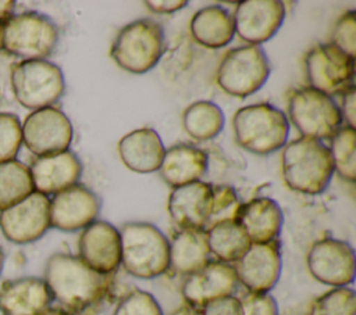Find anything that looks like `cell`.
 Returning <instances> with one entry per match:
<instances>
[{"instance_id": "f35d334b", "label": "cell", "mask_w": 356, "mask_h": 315, "mask_svg": "<svg viewBox=\"0 0 356 315\" xmlns=\"http://www.w3.org/2000/svg\"><path fill=\"white\" fill-rule=\"evenodd\" d=\"M188 4L186 0H146L145 6L156 14H171Z\"/></svg>"}, {"instance_id": "74e56055", "label": "cell", "mask_w": 356, "mask_h": 315, "mask_svg": "<svg viewBox=\"0 0 356 315\" xmlns=\"http://www.w3.org/2000/svg\"><path fill=\"white\" fill-rule=\"evenodd\" d=\"M355 86H350L349 89H346L342 94H341V107H339V112L342 119H345L346 126L355 128Z\"/></svg>"}, {"instance_id": "8992f818", "label": "cell", "mask_w": 356, "mask_h": 315, "mask_svg": "<svg viewBox=\"0 0 356 315\" xmlns=\"http://www.w3.org/2000/svg\"><path fill=\"white\" fill-rule=\"evenodd\" d=\"M11 89L17 101L28 110L51 107L65 90L63 71L47 60H22L10 75Z\"/></svg>"}, {"instance_id": "277c9868", "label": "cell", "mask_w": 356, "mask_h": 315, "mask_svg": "<svg viewBox=\"0 0 356 315\" xmlns=\"http://www.w3.org/2000/svg\"><path fill=\"white\" fill-rule=\"evenodd\" d=\"M236 143L249 153L267 155L286 144L289 124L285 114L268 103L249 104L232 118Z\"/></svg>"}, {"instance_id": "3957f363", "label": "cell", "mask_w": 356, "mask_h": 315, "mask_svg": "<svg viewBox=\"0 0 356 315\" xmlns=\"http://www.w3.org/2000/svg\"><path fill=\"white\" fill-rule=\"evenodd\" d=\"M121 265L139 279H153L170 268V241L149 222H127L120 230Z\"/></svg>"}, {"instance_id": "ba28073f", "label": "cell", "mask_w": 356, "mask_h": 315, "mask_svg": "<svg viewBox=\"0 0 356 315\" xmlns=\"http://www.w3.org/2000/svg\"><path fill=\"white\" fill-rule=\"evenodd\" d=\"M270 76V61L261 46L231 49L221 60L216 80L227 94L245 99L256 93Z\"/></svg>"}, {"instance_id": "7402d4cb", "label": "cell", "mask_w": 356, "mask_h": 315, "mask_svg": "<svg viewBox=\"0 0 356 315\" xmlns=\"http://www.w3.org/2000/svg\"><path fill=\"white\" fill-rule=\"evenodd\" d=\"M165 148L159 133L152 128L135 129L118 142V155L122 164L138 173L159 171Z\"/></svg>"}, {"instance_id": "ffe728a7", "label": "cell", "mask_w": 356, "mask_h": 315, "mask_svg": "<svg viewBox=\"0 0 356 315\" xmlns=\"http://www.w3.org/2000/svg\"><path fill=\"white\" fill-rule=\"evenodd\" d=\"M213 185L196 180L174 187L168 197V214L181 229H206L211 207Z\"/></svg>"}, {"instance_id": "52a82bcc", "label": "cell", "mask_w": 356, "mask_h": 315, "mask_svg": "<svg viewBox=\"0 0 356 315\" xmlns=\"http://www.w3.org/2000/svg\"><path fill=\"white\" fill-rule=\"evenodd\" d=\"M57 42V25L38 11L14 14L3 24V49L22 60H46Z\"/></svg>"}, {"instance_id": "e0dca14e", "label": "cell", "mask_w": 356, "mask_h": 315, "mask_svg": "<svg viewBox=\"0 0 356 315\" xmlns=\"http://www.w3.org/2000/svg\"><path fill=\"white\" fill-rule=\"evenodd\" d=\"M232 17L235 33L246 43L260 46L281 28L285 6L278 0H246L236 4Z\"/></svg>"}, {"instance_id": "d6986e66", "label": "cell", "mask_w": 356, "mask_h": 315, "mask_svg": "<svg viewBox=\"0 0 356 315\" xmlns=\"http://www.w3.org/2000/svg\"><path fill=\"white\" fill-rule=\"evenodd\" d=\"M33 190L44 196L57 194L78 183L82 175V162L70 150L36 157L29 167Z\"/></svg>"}, {"instance_id": "484cf974", "label": "cell", "mask_w": 356, "mask_h": 315, "mask_svg": "<svg viewBox=\"0 0 356 315\" xmlns=\"http://www.w3.org/2000/svg\"><path fill=\"white\" fill-rule=\"evenodd\" d=\"M206 230L181 229L170 241V266L181 273L191 275L210 259Z\"/></svg>"}, {"instance_id": "8d00e7d4", "label": "cell", "mask_w": 356, "mask_h": 315, "mask_svg": "<svg viewBox=\"0 0 356 315\" xmlns=\"http://www.w3.org/2000/svg\"><path fill=\"white\" fill-rule=\"evenodd\" d=\"M200 311L202 315H241V304L239 298L231 294L207 303Z\"/></svg>"}, {"instance_id": "60d3db41", "label": "cell", "mask_w": 356, "mask_h": 315, "mask_svg": "<svg viewBox=\"0 0 356 315\" xmlns=\"http://www.w3.org/2000/svg\"><path fill=\"white\" fill-rule=\"evenodd\" d=\"M170 315H202V311H200V308H196V307H192V305L186 304V305H182V307L177 308Z\"/></svg>"}, {"instance_id": "b9f144b4", "label": "cell", "mask_w": 356, "mask_h": 315, "mask_svg": "<svg viewBox=\"0 0 356 315\" xmlns=\"http://www.w3.org/2000/svg\"><path fill=\"white\" fill-rule=\"evenodd\" d=\"M40 315H74L72 312L67 311V309H60V308H49L46 309L43 314Z\"/></svg>"}, {"instance_id": "7a4b0ae2", "label": "cell", "mask_w": 356, "mask_h": 315, "mask_svg": "<svg viewBox=\"0 0 356 315\" xmlns=\"http://www.w3.org/2000/svg\"><path fill=\"white\" fill-rule=\"evenodd\" d=\"M281 167L286 186L303 194L323 193L334 173L328 147L309 137H299L284 146Z\"/></svg>"}, {"instance_id": "e575fe53", "label": "cell", "mask_w": 356, "mask_h": 315, "mask_svg": "<svg viewBox=\"0 0 356 315\" xmlns=\"http://www.w3.org/2000/svg\"><path fill=\"white\" fill-rule=\"evenodd\" d=\"M331 44L346 56H356V12L353 10L342 14L334 25Z\"/></svg>"}, {"instance_id": "8fae6325", "label": "cell", "mask_w": 356, "mask_h": 315, "mask_svg": "<svg viewBox=\"0 0 356 315\" xmlns=\"http://www.w3.org/2000/svg\"><path fill=\"white\" fill-rule=\"evenodd\" d=\"M22 143L36 157L57 154L70 148L72 142V124L56 107L32 111L21 124Z\"/></svg>"}, {"instance_id": "9c48e42d", "label": "cell", "mask_w": 356, "mask_h": 315, "mask_svg": "<svg viewBox=\"0 0 356 315\" xmlns=\"http://www.w3.org/2000/svg\"><path fill=\"white\" fill-rule=\"evenodd\" d=\"M288 115L302 137L314 140L331 139L342 122L334 99L310 86L291 93Z\"/></svg>"}, {"instance_id": "9a60e30c", "label": "cell", "mask_w": 356, "mask_h": 315, "mask_svg": "<svg viewBox=\"0 0 356 315\" xmlns=\"http://www.w3.org/2000/svg\"><path fill=\"white\" fill-rule=\"evenodd\" d=\"M100 200L95 191L75 183L50 200V226L63 232H75L96 221Z\"/></svg>"}, {"instance_id": "5b68a950", "label": "cell", "mask_w": 356, "mask_h": 315, "mask_svg": "<svg viewBox=\"0 0 356 315\" xmlns=\"http://www.w3.org/2000/svg\"><path fill=\"white\" fill-rule=\"evenodd\" d=\"M164 53V31L154 19L140 18L127 24L117 33L110 56L131 74H145L156 67Z\"/></svg>"}, {"instance_id": "4fadbf2b", "label": "cell", "mask_w": 356, "mask_h": 315, "mask_svg": "<svg viewBox=\"0 0 356 315\" xmlns=\"http://www.w3.org/2000/svg\"><path fill=\"white\" fill-rule=\"evenodd\" d=\"M306 264L310 275L320 283L346 287L355 279V251L343 240L324 237L309 248Z\"/></svg>"}, {"instance_id": "ab89813d", "label": "cell", "mask_w": 356, "mask_h": 315, "mask_svg": "<svg viewBox=\"0 0 356 315\" xmlns=\"http://www.w3.org/2000/svg\"><path fill=\"white\" fill-rule=\"evenodd\" d=\"M15 1L13 0H0V24H4L10 17L14 15Z\"/></svg>"}, {"instance_id": "7bdbcfd3", "label": "cell", "mask_w": 356, "mask_h": 315, "mask_svg": "<svg viewBox=\"0 0 356 315\" xmlns=\"http://www.w3.org/2000/svg\"><path fill=\"white\" fill-rule=\"evenodd\" d=\"M3 265H4V253H3V250L0 248V273H1Z\"/></svg>"}, {"instance_id": "2e32d148", "label": "cell", "mask_w": 356, "mask_h": 315, "mask_svg": "<svg viewBox=\"0 0 356 315\" xmlns=\"http://www.w3.org/2000/svg\"><path fill=\"white\" fill-rule=\"evenodd\" d=\"M78 257L100 275H110L121 265L120 230L107 221L96 219L82 229Z\"/></svg>"}, {"instance_id": "83f0119b", "label": "cell", "mask_w": 356, "mask_h": 315, "mask_svg": "<svg viewBox=\"0 0 356 315\" xmlns=\"http://www.w3.org/2000/svg\"><path fill=\"white\" fill-rule=\"evenodd\" d=\"M224 112L213 101L199 100L189 104L182 114V126L195 140L214 139L224 128Z\"/></svg>"}, {"instance_id": "1f68e13d", "label": "cell", "mask_w": 356, "mask_h": 315, "mask_svg": "<svg viewBox=\"0 0 356 315\" xmlns=\"http://www.w3.org/2000/svg\"><path fill=\"white\" fill-rule=\"evenodd\" d=\"M239 207H241L239 197L231 186L213 185L211 207H210V215H209L206 229L214 223L235 219Z\"/></svg>"}, {"instance_id": "d590c367", "label": "cell", "mask_w": 356, "mask_h": 315, "mask_svg": "<svg viewBox=\"0 0 356 315\" xmlns=\"http://www.w3.org/2000/svg\"><path fill=\"white\" fill-rule=\"evenodd\" d=\"M241 315H278V305L270 293H246L239 298Z\"/></svg>"}, {"instance_id": "603a6c76", "label": "cell", "mask_w": 356, "mask_h": 315, "mask_svg": "<svg viewBox=\"0 0 356 315\" xmlns=\"http://www.w3.org/2000/svg\"><path fill=\"white\" fill-rule=\"evenodd\" d=\"M235 221L241 225L250 243H268L280 236L284 215L275 200L257 197L241 204Z\"/></svg>"}, {"instance_id": "ee69618b", "label": "cell", "mask_w": 356, "mask_h": 315, "mask_svg": "<svg viewBox=\"0 0 356 315\" xmlns=\"http://www.w3.org/2000/svg\"><path fill=\"white\" fill-rule=\"evenodd\" d=\"M3 49V24H0V50Z\"/></svg>"}, {"instance_id": "d4e9b609", "label": "cell", "mask_w": 356, "mask_h": 315, "mask_svg": "<svg viewBox=\"0 0 356 315\" xmlns=\"http://www.w3.org/2000/svg\"><path fill=\"white\" fill-rule=\"evenodd\" d=\"M189 31L196 43L207 49H221L234 39V17L221 6H206L193 14Z\"/></svg>"}, {"instance_id": "30bf717a", "label": "cell", "mask_w": 356, "mask_h": 315, "mask_svg": "<svg viewBox=\"0 0 356 315\" xmlns=\"http://www.w3.org/2000/svg\"><path fill=\"white\" fill-rule=\"evenodd\" d=\"M305 71L310 87L327 94H342L353 85L355 58L331 43L317 44L305 57Z\"/></svg>"}, {"instance_id": "ac0fdd59", "label": "cell", "mask_w": 356, "mask_h": 315, "mask_svg": "<svg viewBox=\"0 0 356 315\" xmlns=\"http://www.w3.org/2000/svg\"><path fill=\"white\" fill-rule=\"evenodd\" d=\"M236 283V273L231 264L209 261L185 278L181 293L189 305L202 308L213 300L231 296Z\"/></svg>"}, {"instance_id": "d6a6232c", "label": "cell", "mask_w": 356, "mask_h": 315, "mask_svg": "<svg viewBox=\"0 0 356 315\" xmlns=\"http://www.w3.org/2000/svg\"><path fill=\"white\" fill-rule=\"evenodd\" d=\"M113 315H164L157 300L145 290H132L114 308Z\"/></svg>"}, {"instance_id": "4316f807", "label": "cell", "mask_w": 356, "mask_h": 315, "mask_svg": "<svg viewBox=\"0 0 356 315\" xmlns=\"http://www.w3.org/2000/svg\"><path fill=\"white\" fill-rule=\"evenodd\" d=\"M206 240L210 254L225 264L236 262L252 244L235 219L222 221L207 228Z\"/></svg>"}, {"instance_id": "836d02e7", "label": "cell", "mask_w": 356, "mask_h": 315, "mask_svg": "<svg viewBox=\"0 0 356 315\" xmlns=\"http://www.w3.org/2000/svg\"><path fill=\"white\" fill-rule=\"evenodd\" d=\"M22 144L21 122L17 115L0 112V162L14 160Z\"/></svg>"}, {"instance_id": "f546056e", "label": "cell", "mask_w": 356, "mask_h": 315, "mask_svg": "<svg viewBox=\"0 0 356 315\" xmlns=\"http://www.w3.org/2000/svg\"><path fill=\"white\" fill-rule=\"evenodd\" d=\"M355 140V128L345 125L334 133L328 147L334 164V171H337L338 175L348 182H353L356 176Z\"/></svg>"}, {"instance_id": "44dd1931", "label": "cell", "mask_w": 356, "mask_h": 315, "mask_svg": "<svg viewBox=\"0 0 356 315\" xmlns=\"http://www.w3.org/2000/svg\"><path fill=\"white\" fill-rule=\"evenodd\" d=\"M51 301V294L40 278L10 279L0 287V312L3 315H40L50 308Z\"/></svg>"}, {"instance_id": "cb8c5ba5", "label": "cell", "mask_w": 356, "mask_h": 315, "mask_svg": "<svg viewBox=\"0 0 356 315\" xmlns=\"http://www.w3.org/2000/svg\"><path fill=\"white\" fill-rule=\"evenodd\" d=\"M207 164L204 150L181 143L165 150L159 171L163 180L174 189L200 180L207 171Z\"/></svg>"}, {"instance_id": "6da1fadb", "label": "cell", "mask_w": 356, "mask_h": 315, "mask_svg": "<svg viewBox=\"0 0 356 315\" xmlns=\"http://www.w3.org/2000/svg\"><path fill=\"white\" fill-rule=\"evenodd\" d=\"M51 298L67 311H82L97 303L107 287L106 276L89 268L78 255L56 253L44 265L43 278Z\"/></svg>"}, {"instance_id": "f1b7e54d", "label": "cell", "mask_w": 356, "mask_h": 315, "mask_svg": "<svg viewBox=\"0 0 356 315\" xmlns=\"http://www.w3.org/2000/svg\"><path fill=\"white\" fill-rule=\"evenodd\" d=\"M33 190L29 167L18 160L0 162V211L24 200Z\"/></svg>"}, {"instance_id": "7c38bea8", "label": "cell", "mask_w": 356, "mask_h": 315, "mask_svg": "<svg viewBox=\"0 0 356 315\" xmlns=\"http://www.w3.org/2000/svg\"><path fill=\"white\" fill-rule=\"evenodd\" d=\"M50 228V198L32 191L24 200L0 211V229L7 240L26 244L40 239Z\"/></svg>"}, {"instance_id": "5bb4252c", "label": "cell", "mask_w": 356, "mask_h": 315, "mask_svg": "<svg viewBox=\"0 0 356 315\" xmlns=\"http://www.w3.org/2000/svg\"><path fill=\"white\" fill-rule=\"evenodd\" d=\"M281 251L278 240L268 243H252L246 253L235 262V273L252 293H268L281 275Z\"/></svg>"}, {"instance_id": "4dcf8cb0", "label": "cell", "mask_w": 356, "mask_h": 315, "mask_svg": "<svg viewBox=\"0 0 356 315\" xmlns=\"http://www.w3.org/2000/svg\"><path fill=\"white\" fill-rule=\"evenodd\" d=\"M356 296L353 289L334 287L317 297L307 315H355Z\"/></svg>"}]
</instances>
